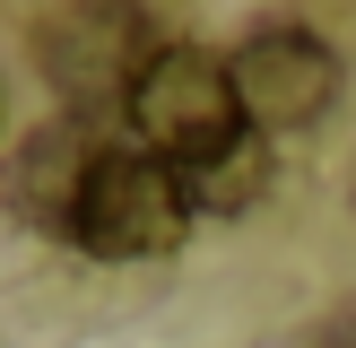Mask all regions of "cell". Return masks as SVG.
<instances>
[{"mask_svg":"<svg viewBox=\"0 0 356 348\" xmlns=\"http://www.w3.org/2000/svg\"><path fill=\"white\" fill-rule=\"evenodd\" d=\"M122 122H131V139H139L148 157H165L183 183H191V174H209L226 148L252 139L226 61H218V52H200V44H156V61L139 70Z\"/></svg>","mask_w":356,"mask_h":348,"instance_id":"6da1fadb","label":"cell"},{"mask_svg":"<svg viewBox=\"0 0 356 348\" xmlns=\"http://www.w3.org/2000/svg\"><path fill=\"white\" fill-rule=\"evenodd\" d=\"M191 183L148 157L139 139H104V157L87 166L79 209H70V244L96 261H156V253H183L191 235Z\"/></svg>","mask_w":356,"mask_h":348,"instance_id":"7a4b0ae2","label":"cell"},{"mask_svg":"<svg viewBox=\"0 0 356 348\" xmlns=\"http://www.w3.org/2000/svg\"><path fill=\"white\" fill-rule=\"evenodd\" d=\"M156 44L165 35L139 9H52V17H35V70L52 79L61 113H79V122L131 104L139 70L156 61Z\"/></svg>","mask_w":356,"mask_h":348,"instance_id":"3957f363","label":"cell"},{"mask_svg":"<svg viewBox=\"0 0 356 348\" xmlns=\"http://www.w3.org/2000/svg\"><path fill=\"white\" fill-rule=\"evenodd\" d=\"M226 79H235V104H243L252 131H305L339 96V52L305 26H261V35L235 44Z\"/></svg>","mask_w":356,"mask_h":348,"instance_id":"277c9868","label":"cell"},{"mask_svg":"<svg viewBox=\"0 0 356 348\" xmlns=\"http://www.w3.org/2000/svg\"><path fill=\"white\" fill-rule=\"evenodd\" d=\"M96 157H104V131H96V122L52 113L44 131L9 157V209L26 226H44V235H70V209H79V183H87Z\"/></svg>","mask_w":356,"mask_h":348,"instance_id":"5b68a950","label":"cell"},{"mask_svg":"<svg viewBox=\"0 0 356 348\" xmlns=\"http://www.w3.org/2000/svg\"><path fill=\"white\" fill-rule=\"evenodd\" d=\"M261 183H270V148H261V131H252L209 174H191V209H243V200H261Z\"/></svg>","mask_w":356,"mask_h":348,"instance_id":"8992f818","label":"cell"},{"mask_svg":"<svg viewBox=\"0 0 356 348\" xmlns=\"http://www.w3.org/2000/svg\"><path fill=\"white\" fill-rule=\"evenodd\" d=\"M322 348H356V305H348V313H339V322H330V331H322Z\"/></svg>","mask_w":356,"mask_h":348,"instance_id":"52a82bcc","label":"cell"}]
</instances>
